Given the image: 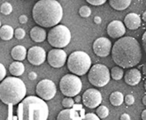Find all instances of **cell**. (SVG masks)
I'll use <instances>...</instances> for the list:
<instances>
[{
    "label": "cell",
    "mask_w": 146,
    "mask_h": 120,
    "mask_svg": "<svg viewBox=\"0 0 146 120\" xmlns=\"http://www.w3.org/2000/svg\"><path fill=\"white\" fill-rule=\"evenodd\" d=\"M111 57L119 67L132 68L142 60V47L135 38L131 36L119 37L111 46Z\"/></svg>",
    "instance_id": "obj_1"
},
{
    "label": "cell",
    "mask_w": 146,
    "mask_h": 120,
    "mask_svg": "<svg viewBox=\"0 0 146 120\" xmlns=\"http://www.w3.org/2000/svg\"><path fill=\"white\" fill-rule=\"evenodd\" d=\"M32 17L42 28H52L61 21L63 8L57 0H39L34 5Z\"/></svg>",
    "instance_id": "obj_2"
},
{
    "label": "cell",
    "mask_w": 146,
    "mask_h": 120,
    "mask_svg": "<svg viewBox=\"0 0 146 120\" xmlns=\"http://www.w3.org/2000/svg\"><path fill=\"white\" fill-rule=\"evenodd\" d=\"M49 117L47 104L38 96L24 97L17 108V118L20 120H46Z\"/></svg>",
    "instance_id": "obj_3"
},
{
    "label": "cell",
    "mask_w": 146,
    "mask_h": 120,
    "mask_svg": "<svg viewBox=\"0 0 146 120\" xmlns=\"http://www.w3.org/2000/svg\"><path fill=\"white\" fill-rule=\"evenodd\" d=\"M27 88L19 78L7 77L0 83V100L5 104L15 105L25 97Z\"/></svg>",
    "instance_id": "obj_4"
},
{
    "label": "cell",
    "mask_w": 146,
    "mask_h": 120,
    "mask_svg": "<svg viewBox=\"0 0 146 120\" xmlns=\"http://www.w3.org/2000/svg\"><path fill=\"white\" fill-rule=\"evenodd\" d=\"M66 62L68 70L77 76L86 74L91 66L90 57L84 51H74L71 53Z\"/></svg>",
    "instance_id": "obj_5"
},
{
    "label": "cell",
    "mask_w": 146,
    "mask_h": 120,
    "mask_svg": "<svg viewBox=\"0 0 146 120\" xmlns=\"http://www.w3.org/2000/svg\"><path fill=\"white\" fill-rule=\"evenodd\" d=\"M46 36L50 45L54 48H65L71 42V32L64 25L54 26Z\"/></svg>",
    "instance_id": "obj_6"
},
{
    "label": "cell",
    "mask_w": 146,
    "mask_h": 120,
    "mask_svg": "<svg viewBox=\"0 0 146 120\" xmlns=\"http://www.w3.org/2000/svg\"><path fill=\"white\" fill-rule=\"evenodd\" d=\"M88 79L90 84L97 88H103L106 86L111 79L110 71L105 65H94L88 71Z\"/></svg>",
    "instance_id": "obj_7"
},
{
    "label": "cell",
    "mask_w": 146,
    "mask_h": 120,
    "mask_svg": "<svg viewBox=\"0 0 146 120\" xmlns=\"http://www.w3.org/2000/svg\"><path fill=\"white\" fill-rule=\"evenodd\" d=\"M82 80L75 74H66L59 81V89L64 96L74 97L81 92Z\"/></svg>",
    "instance_id": "obj_8"
},
{
    "label": "cell",
    "mask_w": 146,
    "mask_h": 120,
    "mask_svg": "<svg viewBox=\"0 0 146 120\" xmlns=\"http://www.w3.org/2000/svg\"><path fill=\"white\" fill-rule=\"evenodd\" d=\"M36 93L38 97L44 101L51 100L57 93V88L55 83L50 80H42L36 85Z\"/></svg>",
    "instance_id": "obj_9"
},
{
    "label": "cell",
    "mask_w": 146,
    "mask_h": 120,
    "mask_svg": "<svg viewBox=\"0 0 146 120\" xmlns=\"http://www.w3.org/2000/svg\"><path fill=\"white\" fill-rule=\"evenodd\" d=\"M47 61L49 65L53 68H60L62 67L67 59V55L64 49L59 48H55L49 51L48 55L46 56Z\"/></svg>",
    "instance_id": "obj_10"
},
{
    "label": "cell",
    "mask_w": 146,
    "mask_h": 120,
    "mask_svg": "<svg viewBox=\"0 0 146 120\" xmlns=\"http://www.w3.org/2000/svg\"><path fill=\"white\" fill-rule=\"evenodd\" d=\"M83 104L86 107L90 109H96L102 102L101 93L96 88L87 89L82 96Z\"/></svg>",
    "instance_id": "obj_11"
},
{
    "label": "cell",
    "mask_w": 146,
    "mask_h": 120,
    "mask_svg": "<svg viewBox=\"0 0 146 120\" xmlns=\"http://www.w3.org/2000/svg\"><path fill=\"white\" fill-rule=\"evenodd\" d=\"M29 62L33 65H41L46 60V52L42 47L33 46L27 51V57Z\"/></svg>",
    "instance_id": "obj_12"
},
{
    "label": "cell",
    "mask_w": 146,
    "mask_h": 120,
    "mask_svg": "<svg viewBox=\"0 0 146 120\" xmlns=\"http://www.w3.org/2000/svg\"><path fill=\"white\" fill-rule=\"evenodd\" d=\"M111 49V42L106 37L98 38L93 44V51L98 57H107Z\"/></svg>",
    "instance_id": "obj_13"
},
{
    "label": "cell",
    "mask_w": 146,
    "mask_h": 120,
    "mask_svg": "<svg viewBox=\"0 0 146 120\" xmlns=\"http://www.w3.org/2000/svg\"><path fill=\"white\" fill-rule=\"evenodd\" d=\"M126 27L121 20H113L107 26V34L111 38H119L125 35Z\"/></svg>",
    "instance_id": "obj_14"
},
{
    "label": "cell",
    "mask_w": 146,
    "mask_h": 120,
    "mask_svg": "<svg viewBox=\"0 0 146 120\" xmlns=\"http://www.w3.org/2000/svg\"><path fill=\"white\" fill-rule=\"evenodd\" d=\"M124 76V80L125 82L129 85V86H132V87H134V86H136L138 85L142 80V73L141 72L136 69V68H131L130 70L127 71V73H125Z\"/></svg>",
    "instance_id": "obj_15"
},
{
    "label": "cell",
    "mask_w": 146,
    "mask_h": 120,
    "mask_svg": "<svg viewBox=\"0 0 146 120\" xmlns=\"http://www.w3.org/2000/svg\"><path fill=\"white\" fill-rule=\"evenodd\" d=\"M142 24L141 17L135 13H130L127 14V16L124 19V25L125 27L130 30H136L140 28Z\"/></svg>",
    "instance_id": "obj_16"
},
{
    "label": "cell",
    "mask_w": 146,
    "mask_h": 120,
    "mask_svg": "<svg viewBox=\"0 0 146 120\" xmlns=\"http://www.w3.org/2000/svg\"><path fill=\"white\" fill-rule=\"evenodd\" d=\"M82 117L79 116L78 112H76L72 108H66V109L61 110L57 117L58 120H65V119H73V120H79Z\"/></svg>",
    "instance_id": "obj_17"
},
{
    "label": "cell",
    "mask_w": 146,
    "mask_h": 120,
    "mask_svg": "<svg viewBox=\"0 0 146 120\" xmlns=\"http://www.w3.org/2000/svg\"><path fill=\"white\" fill-rule=\"evenodd\" d=\"M30 37L36 42H42L46 39V31L41 27H34L30 30Z\"/></svg>",
    "instance_id": "obj_18"
},
{
    "label": "cell",
    "mask_w": 146,
    "mask_h": 120,
    "mask_svg": "<svg viewBox=\"0 0 146 120\" xmlns=\"http://www.w3.org/2000/svg\"><path fill=\"white\" fill-rule=\"evenodd\" d=\"M11 56L16 61H22L27 57V49L24 46L17 45L13 48L11 51Z\"/></svg>",
    "instance_id": "obj_19"
},
{
    "label": "cell",
    "mask_w": 146,
    "mask_h": 120,
    "mask_svg": "<svg viewBox=\"0 0 146 120\" xmlns=\"http://www.w3.org/2000/svg\"><path fill=\"white\" fill-rule=\"evenodd\" d=\"M25 66L21 61H15L12 63L9 66V72L13 76L19 77L24 73Z\"/></svg>",
    "instance_id": "obj_20"
},
{
    "label": "cell",
    "mask_w": 146,
    "mask_h": 120,
    "mask_svg": "<svg viewBox=\"0 0 146 120\" xmlns=\"http://www.w3.org/2000/svg\"><path fill=\"white\" fill-rule=\"evenodd\" d=\"M131 0H109V5L116 11H123L130 5Z\"/></svg>",
    "instance_id": "obj_21"
},
{
    "label": "cell",
    "mask_w": 146,
    "mask_h": 120,
    "mask_svg": "<svg viewBox=\"0 0 146 120\" xmlns=\"http://www.w3.org/2000/svg\"><path fill=\"white\" fill-rule=\"evenodd\" d=\"M14 29L9 25H4L0 27V38L4 41H9L13 37Z\"/></svg>",
    "instance_id": "obj_22"
},
{
    "label": "cell",
    "mask_w": 146,
    "mask_h": 120,
    "mask_svg": "<svg viewBox=\"0 0 146 120\" xmlns=\"http://www.w3.org/2000/svg\"><path fill=\"white\" fill-rule=\"evenodd\" d=\"M109 99H110L111 104H113V106H121L124 102L123 94L119 91H115L111 93Z\"/></svg>",
    "instance_id": "obj_23"
},
{
    "label": "cell",
    "mask_w": 146,
    "mask_h": 120,
    "mask_svg": "<svg viewBox=\"0 0 146 120\" xmlns=\"http://www.w3.org/2000/svg\"><path fill=\"white\" fill-rule=\"evenodd\" d=\"M124 72H123V68L118 66H114L111 68V70L110 71V76L115 80H119L123 78Z\"/></svg>",
    "instance_id": "obj_24"
},
{
    "label": "cell",
    "mask_w": 146,
    "mask_h": 120,
    "mask_svg": "<svg viewBox=\"0 0 146 120\" xmlns=\"http://www.w3.org/2000/svg\"><path fill=\"white\" fill-rule=\"evenodd\" d=\"M96 113L99 118H106L109 115V109L104 105H98L97 107Z\"/></svg>",
    "instance_id": "obj_25"
},
{
    "label": "cell",
    "mask_w": 146,
    "mask_h": 120,
    "mask_svg": "<svg viewBox=\"0 0 146 120\" xmlns=\"http://www.w3.org/2000/svg\"><path fill=\"white\" fill-rule=\"evenodd\" d=\"M0 12L4 15H9L13 12V6L10 3H4L0 6Z\"/></svg>",
    "instance_id": "obj_26"
},
{
    "label": "cell",
    "mask_w": 146,
    "mask_h": 120,
    "mask_svg": "<svg viewBox=\"0 0 146 120\" xmlns=\"http://www.w3.org/2000/svg\"><path fill=\"white\" fill-rule=\"evenodd\" d=\"M79 14L81 17H82V18H88V17H90L91 14V9L87 5H83L80 8Z\"/></svg>",
    "instance_id": "obj_27"
},
{
    "label": "cell",
    "mask_w": 146,
    "mask_h": 120,
    "mask_svg": "<svg viewBox=\"0 0 146 120\" xmlns=\"http://www.w3.org/2000/svg\"><path fill=\"white\" fill-rule=\"evenodd\" d=\"M74 104V99H72V97L66 96L62 101V106L65 108H73Z\"/></svg>",
    "instance_id": "obj_28"
},
{
    "label": "cell",
    "mask_w": 146,
    "mask_h": 120,
    "mask_svg": "<svg viewBox=\"0 0 146 120\" xmlns=\"http://www.w3.org/2000/svg\"><path fill=\"white\" fill-rule=\"evenodd\" d=\"M13 36H15L16 39H18V40H21L25 37L26 36V32L23 28H16L14 30V34H13Z\"/></svg>",
    "instance_id": "obj_29"
},
{
    "label": "cell",
    "mask_w": 146,
    "mask_h": 120,
    "mask_svg": "<svg viewBox=\"0 0 146 120\" xmlns=\"http://www.w3.org/2000/svg\"><path fill=\"white\" fill-rule=\"evenodd\" d=\"M124 102L127 105H132L135 102V97L132 95H127L126 96V97H124Z\"/></svg>",
    "instance_id": "obj_30"
},
{
    "label": "cell",
    "mask_w": 146,
    "mask_h": 120,
    "mask_svg": "<svg viewBox=\"0 0 146 120\" xmlns=\"http://www.w3.org/2000/svg\"><path fill=\"white\" fill-rule=\"evenodd\" d=\"M89 4L92 5H96V6H98V5H104L106 0H86Z\"/></svg>",
    "instance_id": "obj_31"
},
{
    "label": "cell",
    "mask_w": 146,
    "mask_h": 120,
    "mask_svg": "<svg viewBox=\"0 0 146 120\" xmlns=\"http://www.w3.org/2000/svg\"><path fill=\"white\" fill-rule=\"evenodd\" d=\"M6 75V69L3 64L0 63V81H2Z\"/></svg>",
    "instance_id": "obj_32"
},
{
    "label": "cell",
    "mask_w": 146,
    "mask_h": 120,
    "mask_svg": "<svg viewBox=\"0 0 146 120\" xmlns=\"http://www.w3.org/2000/svg\"><path fill=\"white\" fill-rule=\"evenodd\" d=\"M84 119H93V120H98L99 117H98V115L96 114H94V113H88V114H86L85 116H83Z\"/></svg>",
    "instance_id": "obj_33"
},
{
    "label": "cell",
    "mask_w": 146,
    "mask_h": 120,
    "mask_svg": "<svg viewBox=\"0 0 146 120\" xmlns=\"http://www.w3.org/2000/svg\"><path fill=\"white\" fill-rule=\"evenodd\" d=\"M19 21H20L21 24L27 23V21H28V17H27V15H21V16H20V18H19Z\"/></svg>",
    "instance_id": "obj_34"
},
{
    "label": "cell",
    "mask_w": 146,
    "mask_h": 120,
    "mask_svg": "<svg viewBox=\"0 0 146 120\" xmlns=\"http://www.w3.org/2000/svg\"><path fill=\"white\" fill-rule=\"evenodd\" d=\"M37 78V74L35 72H30L29 73V79L30 80H35Z\"/></svg>",
    "instance_id": "obj_35"
},
{
    "label": "cell",
    "mask_w": 146,
    "mask_h": 120,
    "mask_svg": "<svg viewBox=\"0 0 146 120\" xmlns=\"http://www.w3.org/2000/svg\"><path fill=\"white\" fill-rule=\"evenodd\" d=\"M143 49L145 50V49H146V33H144L143 36Z\"/></svg>",
    "instance_id": "obj_36"
},
{
    "label": "cell",
    "mask_w": 146,
    "mask_h": 120,
    "mask_svg": "<svg viewBox=\"0 0 146 120\" xmlns=\"http://www.w3.org/2000/svg\"><path fill=\"white\" fill-rule=\"evenodd\" d=\"M121 120H130V116L127 114H122L121 116Z\"/></svg>",
    "instance_id": "obj_37"
},
{
    "label": "cell",
    "mask_w": 146,
    "mask_h": 120,
    "mask_svg": "<svg viewBox=\"0 0 146 120\" xmlns=\"http://www.w3.org/2000/svg\"><path fill=\"white\" fill-rule=\"evenodd\" d=\"M94 22L96 24H100L101 23V18L99 16H96L95 18H94Z\"/></svg>",
    "instance_id": "obj_38"
},
{
    "label": "cell",
    "mask_w": 146,
    "mask_h": 120,
    "mask_svg": "<svg viewBox=\"0 0 146 120\" xmlns=\"http://www.w3.org/2000/svg\"><path fill=\"white\" fill-rule=\"evenodd\" d=\"M74 101L75 102H77V104H79V102H81V99H82V98H81V96H79L78 95H76V96H74Z\"/></svg>",
    "instance_id": "obj_39"
},
{
    "label": "cell",
    "mask_w": 146,
    "mask_h": 120,
    "mask_svg": "<svg viewBox=\"0 0 146 120\" xmlns=\"http://www.w3.org/2000/svg\"><path fill=\"white\" fill-rule=\"evenodd\" d=\"M141 117L143 120H146V109H143L141 114Z\"/></svg>",
    "instance_id": "obj_40"
},
{
    "label": "cell",
    "mask_w": 146,
    "mask_h": 120,
    "mask_svg": "<svg viewBox=\"0 0 146 120\" xmlns=\"http://www.w3.org/2000/svg\"><path fill=\"white\" fill-rule=\"evenodd\" d=\"M143 105H146V96L144 95L143 97Z\"/></svg>",
    "instance_id": "obj_41"
},
{
    "label": "cell",
    "mask_w": 146,
    "mask_h": 120,
    "mask_svg": "<svg viewBox=\"0 0 146 120\" xmlns=\"http://www.w3.org/2000/svg\"><path fill=\"white\" fill-rule=\"evenodd\" d=\"M145 17H146V13L144 12V13H143V21H145V20H146Z\"/></svg>",
    "instance_id": "obj_42"
},
{
    "label": "cell",
    "mask_w": 146,
    "mask_h": 120,
    "mask_svg": "<svg viewBox=\"0 0 146 120\" xmlns=\"http://www.w3.org/2000/svg\"><path fill=\"white\" fill-rule=\"evenodd\" d=\"M143 74L146 73V71H145V65H143Z\"/></svg>",
    "instance_id": "obj_43"
},
{
    "label": "cell",
    "mask_w": 146,
    "mask_h": 120,
    "mask_svg": "<svg viewBox=\"0 0 146 120\" xmlns=\"http://www.w3.org/2000/svg\"><path fill=\"white\" fill-rule=\"evenodd\" d=\"M0 27H1V21H0Z\"/></svg>",
    "instance_id": "obj_44"
}]
</instances>
